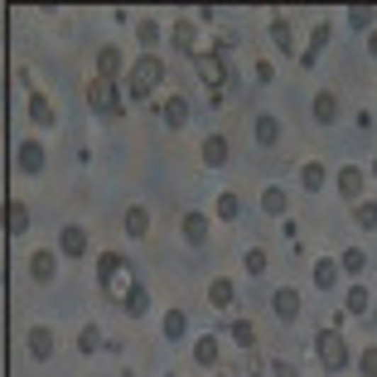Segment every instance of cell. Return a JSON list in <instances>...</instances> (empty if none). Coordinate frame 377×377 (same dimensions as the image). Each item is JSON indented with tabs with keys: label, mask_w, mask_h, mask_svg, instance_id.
Segmentation results:
<instances>
[{
	"label": "cell",
	"mask_w": 377,
	"mask_h": 377,
	"mask_svg": "<svg viewBox=\"0 0 377 377\" xmlns=\"http://www.w3.org/2000/svg\"><path fill=\"white\" fill-rule=\"evenodd\" d=\"M97 276H102V291H107L111 300H121V305L140 291V286H135V276H131V266H126V257H116V252H107V257H102Z\"/></svg>",
	"instance_id": "obj_1"
},
{
	"label": "cell",
	"mask_w": 377,
	"mask_h": 377,
	"mask_svg": "<svg viewBox=\"0 0 377 377\" xmlns=\"http://www.w3.org/2000/svg\"><path fill=\"white\" fill-rule=\"evenodd\" d=\"M160 78H164V63H160L155 54L135 58V68H131V97H135V102H140V97H150Z\"/></svg>",
	"instance_id": "obj_2"
},
{
	"label": "cell",
	"mask_w": 377,
	"mask_h": 377,
	"mask_svg": "<svg viewBox=\"0 0 377 377\" xmlns=\"http://www.w3.org/2000/svg\"><path fill=\"white\" fill-rule=\"evenodd\" d=\"M315 349H320V363L329 368V373H339V368L349 363V344L339 339V329H324L320 339H315Z\"/></svg>",
	"instance_id": "obj_3"
},
{
	"label": "cell",
	"mask_w": 377,
	"mask_h": 377,
	"mask_svg": "<svg viewBox=\"0 0 377 377\" xmlns=\"http://www.w3.org/2000/svg\"><path fill=\"white\" fill-rule=\"evenodd\" d=\"M174 49L198 54V63H203V58H213V54H208V49H213V34H203V29H193V25H179V29H174Z\"/></svg>",
	"instance_id": "obj_4"
},
{
	"label": "cell",
	"mask_w": 377,
	"mask_h": 377,
	"mask_svg": "<svg viewBox=\"0 0 377 377\" xmlns=\"http://www.w3.org/2000/svg\"><path fill=\"white\" fill-rule=\"evenodd\" d=\"M87 107L92 111H116V87H111V78H92L87 82Z\"/></svg>",
	"instance_id": "obj_5"
},
{
	"label": "cell",
	"mask_w": 377,
	"mask_h": 377,
	"mask_svg": "<svg viewBox=\"0 0 377 377\" xmlns=\"http://www.w3.org/2000/svg\"><path fill=\"white\" fill-rule=\"evenodd\" d=\"M198 78L208 82V87H213V97H218V92H223V82H227V58H223V54L203 58V63H198Z\"/></svg>",
	"instance_id": "obj_6"
},
{
	"label": "cell",
	"mask_w": 377,
	"mask_h": 377,
	"mask_svg": "<svg viewBox=\"0 0 377 377\" xmlns=\"http://www.w3.org/2000/svg\"><path fill=\"white\" fill-rule=\"evenodd\" d=\"M324 44H329V25H315L310 29V44H305V54H300V68H315L324 54Z\"/></svg>",
	"instance_id": "obj_7"
},
{
	"label": "cell",
	"mask_w": 377,
	"mask_h": 377,
	"mask_svg": "<svg viewBox=\"0 0 377 377\" xmlns=\"http://www.w3.org/2000/svg\"><path fill=\"white\" fill-rule=\"evenodd\" d=\"M15 164H20L25 174H39V169H44V145H39V140H25V145L15 150Z\"/></svg>",
	"instance_id": "obj_8"
},
{
	"label": "cell",
	"mask_w": 377,
	"mask_h": 377,
	"mask_svg": "<svg viewBox=\"0 0 377 377\" xmlns=\"http://www.w3.org/2000/svg\"><path fill=\"white\" fill-rule=\"evenodd\" d=\"M58 247H63V257H82V252H87V232H82L78 223H68V227L58 232Z\"/></svg>",
	"instance_id": "obj_9"
},
{
	"label": "cell",
	"mask_w": 377,
	"mask_h": 377,
	"mask_svg": "<svg viewBox=\"0 0 377 377\" xmlns=\"http://www.w3.org/2000/svg\"><path fill=\"white\" fill-rule=\"evenodd\" d=\"M271 310H276L281 320H296V315H300V296L286 286V291H276V296H271Z\"/></svg>",
	"instance_id": "obj_10"
},
{
	"label": "cell",
	"mask_w": 377,
	"mask_h": 377,
	"mask_svg": "<svg viewBox=\"0 0 377 377\" xmlns=\"http://www.w3.org/2000/svg\"><path fill=\"white\" fill-rule=\"evenodd\" d=\"M184 237L193 247H203V242H208V218H203V213H184Z\"/></svg>",
	"instance_id": "obj_11"
},
{
	"label": "cell",
	"mask_w": 377,
	"mask_h": 377,
	"mask_svg": "<svg viewBox=\"0 0 377 377\" xmlns=\"http://www.w3.org/2000/svg\"><path fill=\"white\" fill-rule=\"evenodd\" d=\"M29 353H34V358H49V353H54V334H49L44 324L29 329Z\"/></svg>",
	"instance_id": "obj_12"
},
{
	"label": "cell",
	"mask_w": 377,
	"mask_h": 377,
	"mask_svg": "<svg viewBox=\"0 0 377 377\" xmlns=\"http://www.w3.org/2000/svg\"><path fill=\"white\" fill-rule=\"evenodd\" d=\"M252 135H257L261 145H276V135H281V121H276V116H257V121H252Z\"/></svg>",
	"instance_id": "obj_13"
},
{
	"label": "cell",
	"mask_w": 377,
	"mask_h": 377,
	"mask_svg": "<svg viewBox=\"0 0 377 377\" xmlns=\"http://www.w3.org/2000/svg\"><path fill=\"white\" fill-rule=\"evenodd\" d=\"M29 116H34L39 126H54V107H49L44 92H29Z\"/></svg>",
	"instance_id": "obj_14"
},
{
	"label": "cell",
	"mask_w": 377,
	"mask_h": 377,
	"mask_svg": "<svg viewBox=\"0 0 377 377\" xmlns=\"http://www.w3.org/2000/svg\"><path fill=\"white\" fill-rule=\"evenodd\" d=\"M208 305H213V310H227V305H232V281L218 276L213 286H208Z\"/></svg>",
	"instance_id": "obj_15"
},
{
	"label": "cell",
	"mask_w": 377,
	"mask_h": 377,
	"mask_svg": "<svg viewBox=\"0 0 377 377\" xmlns=\"http://www.w3.org/2000/svg\"><path fill=\"white\" fill-rule=\"evenodd\" d=\"M116 73H121V54L107 44V49L97 54V78H116Z\"/></svg>",
	"instance_id": "obj_16"
},
{
	"label": "cell",
	"mask_w": 377,
	"mask_h": 377,
	"mask_svg": "<svg viewBox=\"0 0 377 377\" xmlns=\"http://www.w3.org/2000/svg\"><path fill=\"white\" fill-rule=\"evenodd\" d=\"M29 276H34V281H54V257H49V252H34V257H29Z\"/></svg>",
	"instance_id": "obj_17"
},
{
	"label": "cell",
	"mask_w": 377,
	"mask_h": 377,
	"mask_svg": "<svg viewBox=\"0 0 377 377\" xmlns=\"http://www.w3.org/2000/svg\"><path fill=\"white\" fill-rule=\"evenodd\" d=\"M227 160V140H223V135H208V140H203V164H223Z\"/></svg>",
	"instance_id": "obj_18"
},
{
	"label": "cell",
	"mask_w": 377,
	"mask_h": 377,
	"mask_svg": "<svg viewBox=\"0 0 377 377\" xmlns=\"http://www.w3.org/2000/svg\"><path fill=\"white\" fill-rule=\"evenodd\" d=\"M193 363H198V368H213L218 363V339H198V344H193Z\"/></svg>",
	"instance_id": "obj_19"
},
{
	"label": "cell",
	"mask_w": 377,
	"mask_h": 377,
	"mask_svg": "<svg viewBox=\"0 0 377 377\" xmlns=\"http://www.w3.org/2000/svg\"><path fill=\"white\" fill-rule=\"evenodd\" d=\"M339 193H344V198H358V193H363V174H358V169H339Z\"/></svg>",
	"instance_id": "obj_20"
},
{
	"label": "cell",
	"mask_w": 377,
	"mask_h": 377,
	"mask_svg": "<svg viewBox=\"0 0 377 377\" xmlns=\"http://www.w3.org/2000/svg\"><path fill=\"white\" fill-rule=\"evenodd\" d=\"M126 232H131V237H145V232H150V213H145V208H126Z\"/></svg>",
	"instance_id": "obj_21"
},
{
	"label": "cell",
	"mask_w": 377,
	"mask_h": 377,
	"mask_svg": "<svg viewBox=\"0 0 377 377\" xmlns=\"http://www.w3.org/2000/svg\"><path fill=\"white\" fill-rule=\"evenodd\" d=\"M271 39H276V49H281V54H296V34H291L286 20H276V25H271Z\"/></svg>",
	"instance_id": "obj_22"
},
{
	"label": "cell",
	"mask_w": 377,
	"mask_h": 377,
	"mask_svg": "<svg viewBox=\"0 0 377 377\" xmlns=\"http://www.w3.org/2000/svg\"><path fill=\"white\" fill-rule=\"evenodd\" d=\"M5 227H10L15 237H20V232L29 227V213H25V203H10V208H5Z\"/></svg>",
	"instance_id": "obj_23"
},
{
	"label": "cell",
	"mask_w": 377,
	"mask_h": 377,
	"mask_svg": "<svg viewBox=\"0 0 377 377\" xmlns=\"http://www.w3.org/2000/svg\"><path fill=\"white\" fill-rule=\"evenodd\" d=\"M184 329H188L184 310H169V315H164V339H184Z\"/></svg>",
	"instance_id": "obj_24"
},
{
	"label": "cell",
	"mask_w": 377,
	"mask_h": 377,
	"mask_svg": "<svg viewBox=\"0 0 377 377\" xmlns=\"http://www.w3.org/2000/svg\"><path fill=\"white\" fill-rule=\"evenodd\" d=\"M164 121H169V126H184L188 121V102L184 97H169V102H164Z\"/></svg>",
	"instance_id": "obj_25"
},
{
	"label": "cell",
	"mask_w": 377,
	"mask_h": 377,
	"mask_svg": "<svg viewBox=\"0 0 377 377\" xmlns=\"http://www.w3.org/2000/svg\"><path fill=\"white\" fill-rule=\"evenodd\" d=\"M300 184L310 188V193H320V188H324V164H315V160H310L305 169H300Z\"/></svg>",
	"instance_id": "obj_26"
},
{
	"label": "cell",
	"mask_w": 377,
	"mask_h": 377,
	"mask_svg": "<svg viewBox=\"0 0 377 377\" xmlns=\"http://www.w3.org/2000/svg\"><path fill=\"white\" fill-rule=\"evenodd\" d=\"M334 111H339L334 92H320V97H315V121H324V126H329V121H334Z\"/></svg>",
	"instance_id": "obj_27"
},
{
	"label": "cell",
	"mask_w": 377,
	"mask_h": 377,
	"mask_svg": "<svg viewBox=\"0 0 377 377\" xmlns=\"http://www.w3.org/2000/svg\"><path fill=\"white\" fill-rule=\"evenodd\" d=\"M344 305H349V315H368V305H373V296H368L363 286H353L349 296H344Z\"/></svg>",
	"instance_id": "obj_28"
},
{
	"label": "cell",
	"mask_w": 377,
	"mask_h": 377,
	"mask_svg": "<svg viewBox=\"0 0 377 377\" xmlns=\"http://www.w3.org/2000/svg\"><path fill=\"white\" fill-rule=\"evenodd\" d=\"M339 266L349 271V276H358V271L368 266V252H363V247H349V252H344V261H339Z\"/></svg>",
	"instance_id": "obj_29"
},
{
	"label": "cell",
	"mask_w": 377,
	"mask_h": 377,
	"mask_svg": "<svg viewBox=\"0 0 377 377\" xmlns=\"http://www.w3.org/2000/svg\"><path fill=\"white\" fill-rule=\"evenodd\" d=\"M78 349L82 353H97V349H102V329H97V324H87V329L78 334Z\"/></svg>",
	"instance_id": "obj_30"
},
{
	"label": "cell",
	"mask_w": 377,
	"mask_h": 377,
	"mask_svg": "<svg viewBox=\"0 0 377 377\" xmlns=\"http://www.w3.org/2000/svg\"><path fill=\"white\" fill-rule=\"evenodd\" d=\"M353 223H358L363 232H373V227H377V203H358V213H353Z\"/></svg>",
	"instance_id": "obj_31"
},
{
	"label": "cell",
	"mask_w": 377,
	"mask_h": 377,
	"mask_svg": "<svg viewBox=\"0 0 377 377\" xmlns=\"http://www.w3.org/2000/svg\"><path fill=\"white\" fill-rule=\"evenodd\" d=\"M261 208L266 213H286V188H266L261 193Z\"/></svg>",
	"instance_id": "obj_32"
},
{
	"label": "cell",
	"mask_w": 377,
	"mask_h": 377,
	"mask_svg": "<svg viewBox=\"0 0 377 377\" xmlns=\"http://www.w3.org/2000/svg\"><path fill=\"white\" fill-rule=\"evenodd\" d=\"M334 276H339V266H334V261H320V266H315V286L329 291V286H334Z\"/></svg>",
	"instance_id": "obj_33"
},
{
	"label": "cell",
	"mask_w": 377,
	"mask_h": 377,
	"mask_svg": "<svg viewBox=\"0 0 377 377\" xmlns=\"http://www.w3.org/2000/svg\"><path fill=\"white\" fill-rule=\"evenodd\" d=\"M232 344H242V349H247V344H257V329H252L247 320H237V324H232Z\"/></svg>",
	"instance_id": "obj_34"
},
{
	"label": "cell",
	"mask_w": 377,
	"mask_h": 377,
	"mask_svg": "<svg viewBox=\"0 0 377 377\" xmlns=\"http://www.w3.org/2000/svg\"><path fill=\"white\" fill-rule=\"evenodd\" d=\"M237 208H242V203H237V193H223V198H218V218H227V223H232Z\"/></svg>",
	"instance_id": "obj_35"
},
{
	"label": "cell",
	"mask_w": 377,
	"mask_h": 377,
	"mask_svg": "<svg viewBox=\"0 0 377 377\" xmlns=\"http://www.w3.org/2000/svg\"><path fill=\"white\" fill-rule=\"evenodd\" d=\"M145 310H150V296H145V286H140V291L126 300V315H145Z\"/></svg>",
	"instance_id": "obj_36"
},
{
	"label": "cell",
	"mask_w": 377,
	"mask_h": 377,
	"mask_svg": "<svg viewBox=\"0 0 377 377\" xmlns=\"http://www.w3.org/2000/svg\"><path fill=\"white\" fill-rule=\"evenodd\" d=\"M135 39H140V44H155V39H160V25H155V20H140Z\"/></svg>",
	"instance_id": "obj_37"
},
{
	"label": "cell",
	"mask_w": 377,
	"mask_h": 377,
	"mask_svg": "<svg viewBox=\"0 0 377 377\" xmlns=\"http://www.w3.org/2000/svg\"><path fill=\"white\" fill-rule=\"evenodd\" d=\"M349 25H353V29L373 25V10H368V5H353V10H349Z\"/></svg>",
	"instance_id": "obj_38"
},
{
	"label": "cell",
	"mask_w": 377,
	"mask_h": 377,
	"mask_svg": "<svg viewBox=\"0 0 377 377\" xmlns=\"http://www.w3.org/2000/svg\"><path fill=\"white\" fill-rule=\"evenodd\" d=\"M247 271H252V276H261V271H266V252H257V247H252V252H247V261H242Z\"/></svg>",
	"instance_id": "obj_39"
},
{
	"label": "cell",
	"mask_w": 377,
	"mask_h": 377,
	"mask_svg": "<svg viewBox=\"0 0 377 377\" xmlns=\"http://www.w3.org/2000/svg\"><path fill=\"white\" fill-rule=\"evenodd\" d=\"M358 368H363V377H377V349L363 353V358H358Z\"/></svg>",
	"instance_id": "obj_40"
},
{
	"label": "cell",
	"mask_w": 377,
	"mask_h": 377,
	"mask_svg": "<svg viewBox=\"0 0 377 377\" xmlns=\"http://www.w3.org/2000/svg\"><path fill=\"white\" fill-rule=\"evenodd\" d=\"M271 377H300V373L291 368V363H281V358H276V363H271Z\"/></svg>",
	"instance_id": "obj_41"
},
{
	"label": "cell",
	"mask_w": 377,
	"mask_h": 377,
	"mask_svg": "<svg viewBox=\"0 0 377 377\" xmlns=\"http://www.w3.org/2000/svg\"><path fill=\"white\" fill-rule=\"evenodd\" d=\"M368 49H373V58H377V34H373V39H368Z\"/></svg>",
	"instance_id": "obj_42"
},
{
	"label": "cell",
	"mask_w": 377,
	"mask_h": 377,
	"mask_svg": "<svg viewBox=\"0 0 377 377\" xmlns=\"http://www.w3.org/2000/svg\"><path fill=\"white\" fill-rule=\"evenodd\" d=\"M373 174H377V160H373Z\"/></svg>",
	"instance_id": "obj_43"
},
{
	"label": "cell",
	"mask_w": 377,
	"mask_h": 377,
	"mask_svg": "<svg viewBox=\"0 0 377 377\" xmlns=\"http://www.w3.org/2000/svg\"><path fill=\"white\" fill-rule=\"evenodd\" d=\"M252 377H257V373H252Z\"/></svg>",
	"instance_id": "obj_44"
}]
</instances>
